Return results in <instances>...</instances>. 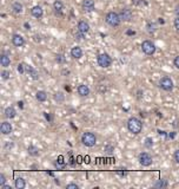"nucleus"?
Wrapping results in <instances>:
<instances>
[{
	"instance_id": "obj_1",
	"label": "nucleus",
	"mask_w": 179,
	"mask_h": 189,
	"mask_svg": "<svg viewBox=\"0 0 179 189\" xmlns=\"http://www.w3.org/2000/svg\"><path fill=\"white\" fill-rule=\"evenodd\" d=\"M127 129L130 132H132L134 135H138L143 130V123L139 118L137 117H131L128 121H127Z\"/></svg>"
},
{
	"instance_id": "obj_2",
	"label": "nucleus",
	"mask_w": 179,
	"mask_h": 189,
	"mask_svg": "<svg viewBox=\"0 0 179 189\" xmlns=\"http://www.w3.org/2000/svg\"><path fill=\"white\" fill-rule=\"evenodd\" d=\"M105 21H106L110 26L117 27L120 25L121 19H120L119 14L116 13V12H113V11H111V12H108V13L105 15Z\"/></svg>"
},
{
	"instance_id": "obj_3",
	"label": "nucleus",
	"mask_w": 179,
	"mask_h": 189,
	"mask_svg": "<svg viewBox=\"0 0 179 189\" xmlns=\"http://www.w3.org/2000/svg\"><path fill=\"white\" fill-rule=\"evenodd\" d=\"M81 142H83V144L85 147L92 148L97 143V136L94 135L93 132H84L83 136H81Z\"/></svg>"
},
{
	"instance_id": "obj_4",
	"label": "nucleus",
	"mask_w": 179,
	"mask_h": 189,
	"mask_svg": "<svg viewBox=\"0 0 179 189\" xmlns=\"http://www.w3.org/2000/svg\"><path fill=\"white\" fill-rule=\"evenodd\" d=\"M97 63L100 68H108L111 66L112 64V58L108 56L107 53H100L98 57H97Z\"/></svg>"
},
{
	"instance_id": "obj_5",
	"label": "nucleus",
	"mask_w": 179,
	"mask_h": 189,
	"mask_svg": "<svg viewBox=\"0 0 179 189\" xmlns=\"http://www.w3.org/2000/svg\"><path fill=\"white\" fill-rule=\"evenodd\" d=\"M141 50L146 56H152L156 52V45L152 41L150 40H144L141 43Z\"/></svg>"
},
{
	"instance_id": "obj_6",
	"label": "nucleus",
	"mask_w": 179,
	"mask_h": 189,
	"mask_svg": "<svg viewBox=\"0 0 179 189\" xmlns=\"http://www.w3.org/2000/svg\"><path fill=\"white\" fill-rule=\"evenodd\" d=\"M173 86H174V84L170 77H163L159 81V88L165 90V91H172Z\"/></svg>"
},
{
	"instance_id": "obj_7",
	"label": "nucleus",
	"mask_w": 179,
	"mask_h": 189,
	"mask_svg": "<svg viewBox=\"0 0 179 189\" xmlns=\"http://www.w3.org/2000/svg\"><path fill=\"white\" fill-rule=\"evenodd\" d=\"M152 156L148 153H141L139 155V163L143 167H150L152 164Z\"/></svg>"
},
{
	"instance_id": "obj_8",
	"label": "nucleus",
	"mask_w": 179,
	"mask_h": 189,
	"mask_svg": "<svg viewBox=\"0 0 179 189\" xmlns=\"http://www.w3.org/2000/svg\"><path fill=\"white\" fill-rule=\"evenodd\" d=\"M119 15H120V19L123 21H131L133 18V13L130 8H123L120 11Z\"/></svg>"
},
{
	"instance_id": "obj_9",
	"label": "nucleus",
	"mask_w": 179,
	"mask_h": 189,
	"mask_svg": "<svg viewBox=\"0 0 179 189\" xmlns=\"http://www.w3.org/2000/svg\"><path fill=\"white\" fill-rule=\"evenodd\" d=\"M12 43H13L14 46L21 47L25 45V39H24V37L20 36V34H14L13 37H12Z\"/></svg>"
},
{
	"instance_id": "obj_10",
	"label": "nucleus",
	"mask_w": 179,
	"mask_h": 189,
	"mask_svg": "<svg viewBox=\"0 0 179 189\" xmlns=\"http://www.w3.org/2000/svg\"><path fill=\"white\" fill-rule=\"evenodd\" d=\"M12 125H11V123H8V122H2L1 123V125H0V131H1V134H4V135H8V134H11L12 132Z\"/></svg>"
},
{
	"instance_id": "obj_11",
	"label": "nucleus",
	"mask_w": 179,
	"mask_h": 189,
	"mask_svg": "<svg viewBox=\"0 0 179 189\" xmlns=\"http://www.w3.org/2000/svg\"><path fill=\"white\" fill-rule=\"evenodd\" d=\"M83 10L86 12H93L94 11V1L93 0H84L83 1Z\"/></svg>"
},
{
	"instance_id": "obj_12",
	"label": "nucleus",
	"mask_w": 179,
	"mask_h": 189,
	"mask_svg": "<svg viewBox=\"0 0 179 189\" xmlns=\"http://www.w3.org/2000/svg\"><path fill=\"white\" fill-rule=\"evenodd\" d=\"M31 14L33 15L34 18H38V19H40L43 15H44V10H43V7L41 6H34L32 7V10H31Z\"/></svg>"
},
{
	"instance_id": "obj_13",
	"label": "nucleus",
	"mask_w": 179,
	"mask_h": 189,
	"mask_svg": "<svg viewBox=\"0 0 179 189\" xmlns=\"http://www.w3.org/2000/svg\"><path fill=\"white\" fill-rule=\"evenodd\" d=\"M77 91H78V94L81 96V97H86L90 94V88L87 86L86 84H80L78 89H77Z\"/></svg>"
},
{
	"instance_id": "obj_14",
	"label": "nucleus",
	"mask_w": 179,
	"mask_h": 189,
	"mask_svg": "<svg viewBox=\"0 0 179 189\" xmlns=\"http://www.w3.org/2000/svg\"><path fill=\"white\" fill-rule=\"evenodd\" d=\"M71 57L74 59H80L83 57V50L79 46H74L71 48Z\"/></svg>"
},
{
	"instance_id": "obj_15",
	"label": "nucleus",
	"mask_w": 179,
	"mask_h": 189,
	"mask_svg": "<svg viewBox=\"0 0 179 189\" xmlns=\"http://www.w3.org/2000/svg\"><path fill=\"white\" fill-rule=\"evenodd\" d=\"M88 31H90V25L87 24L86 21L80 20L79 23H78V32H81V33L86 34Z\"/></svg>"
},
{
	"instance_id": "obj_16",
	"label": "nucleus",
	"mask_w": 179,
	"mask_h": 189,
	"mask_svg": "<svg viewBox=\"0 0 179 189\" xmlns=\"http://www.w3.org/2000/svg\"><path fill=\"white\" fill-rule=\"evenodd\" d=\"M26 72L31 76V78L34 79V81H38V79H39V74H38V71H37L35 69L32 68V66L26 65Z\"/></svg>"
},
{
	"instance_id": "obj_17",
	"label": "nucleus",
	"mask_w": 179,
	"mask_h": 189,
	"mask_svg": "<svg viewBox=\"0 0 179 189\" xmlns=\"http://www.w3.org/2000/svg\"><path fill=\"white\" fill-rule=\"evenodd\" d=\"M0 64H1V66H4V68L10 66V65H11V58H10L7 54H1V57H0Z\"/></svg>"
},
{
	"instance_id": "obj_18",
	"label": "nucleus",
	"mask_w": 179,
	"mask_h": 189,
	"mask_svg": "<svg viewBox=\"0 0 179 189\" xmlns=\"http://www.w3.org/2000/svg\"><path fill=\"white\" fill-rule=\"evenodd\" d=\"M14 186H15L17 189H24L26 187V182H25V180L22 177H17L15 181H14Z\"/></svg>"
},
{
	"instance_id": "obj_19",
	"label": "nucleus",
	"mask_w": 179,
	"mask_h": 189,
	"mask_svg": "<svg viewBox=\"0 0 179 189\" xmlns=\"http://www.w3.org/2000/svg\"><path fill=\"white\" fill-rule=\"evenodd\" d=\"M17 115V111H15V109L13 107H8V108L5 109V116H6L7 118H14Z\"/></svg>"
},
{
	"instance_id": "obj_20",
	"label": "nucleus",
	"mask_w": 179,
	"mask_h": 189,
	"mask_svg": "<svg viewBox=\"0 0 179 189\" xmlns=\"http://www.w3.org/2000/svg\"><path fill=\"white\" fill-rule=\"evenodd\" d=\"M35 98H37L38 102H45L47 99V94L45 91H43V90H39L35 94Z\"/></svg>"
},
{
	"instance_id": "obj_21",
	"label": "nucleus",
	"mask_w": 179,
	"mask_h": 189,
	"mask_svg": "<svg viewBox=\"0 0 179 189\" xmlns=\"http://www.w3.org/2000/svg\"><path fill=\"white\" fill-rule=\"evenodd\" d=\"M27 151H28V154L31 156H33V157H37V156H39V149L37 148V147H34V145H30L28 149H27Z\"/></svg>"
},
{
	"instance_id": "obj_22",
	"label": "nucleus",
	"mask_w": 179,
	"mask_h": 189,
	"mask_svg": "<svg viewBox=\"0 0 179 189\" xmlns=\"http://www.w3.org/2000/svg\"><path fill=\"white\" fill-rule=\"evenodd\" d=\"M22 5L20 4L19 1H15V2H13V5H12V10H13L14 13H21L22 12Z\"/></svg>"
},
{
	"instance_id": "obj_23",
	"label": "nucleus",
	"mask_w": 179,
	"mask_h": 189,
	"mask_svg": "<svg viewBox=\"0 0 179 189\" xmlns=\"http://www.w3.org/2000/svg\"><path fill=\"white\" fill-rule=\"evenodd\" d=\"M53 8L55 12H61L63 8H64V5H63V2L60 0H55L53 2Z\"/></svg>"
},
{
	"instance_id": "obj_24",
	"label": "nucleus",
	"mask_w": 179,
	"mask_h": 189,
	"mask_svg": "<svg viewBox=\"0 0 179 189\" xmlns=\"http://www.w3.org/2000/svg\"><path fill=\"white\" fill-rule=\"evenodd\" d=\"M156 30H157V24H156V23H148V24H147V31H148L150 33H153Z\"/></svg>"
},
{
	"instance_id": "obj_25",
	"label": "nucleus",
	"mask_w": 179,
	"mask_h": 189,
	"mask_svg": "<svg viewBox=\"0 0 179 189\" xmlns=\"http://www.w3.org/2000/svg\"><path fill=\"white\" fill-rule=\"evenodd\" d=\"M54 167L58 169V170H64L65 167H66V164H65V162H59L57 160V162H54Z\"/></svg>"
},
{
	"instance_id": "obj_26",
	"label": "nucleus",
	"mask_w": 179,
	"mask_h": 189,
	"mask_svg": "<svg viewBox=\"0 0 179 189\" xmlns=\"http://www.w3.org/2000/svg\"><path fill=\"white\" fill-rule=\"evenodd\" d=\"M144 145H145L146 148H152V147H153V140H152V138H146Z\"/></svg>"
},
{
	"instance_id": "obj_27",
	"label": "nucleus",
	"mask_w": 179,
	"mask_h": 189,
	"mask_svg": "<svg viewBox=\"0 0 179 189\" xmlns=\"http://www.w3.org/2000/svg\"><path fill=\"white\" fill-rule=\"evenodd\" d=\"M25 71H26V65L25 64H19L18 65V72L19 74H25Z\"/></svg>"
},
{
	"instance_id": "obj_28",
	"label": "nucleus",
	"mask_w": 179,
	"mask_h": 189,
	"mask_svg": "<svg viewBox=\"0 0 179 189\" xmlns=\"http://www.w3.org/2000/svg\"><path fill=\"white\" fill-rule=\"evenodd\" d=\"M154 187H158V188H163V187H167V183L165 181H163V180H160L159 182H157L154 184Z\"/></svg>"
},
{
	"instance_id": "obj_29",
	"label": "nucleus",
	"mask_w": 179,
	"mask_h": 189,
	"mask_svg": "<svg viewBox=\"0 0 179 189\" xmlns=\"http://www.w3.org/2000/svg\"><path fill=\"white\" fill-rule=\"evenodd\" d=\"M54 98H55V101H58V102L64 101V96H63V94H61V92H57V94H55V96H54Z\"/></svg>"
},
{
	"instance_id": "obj_30",
	"label": "nucleus",
	"mask_w": 179,
	"mask_h": 189,
	"mask_svg": "<svg viewBox=\"0 0 179 189\" xmlns=\"http://www.w3.org/2000/svg\"><path fill=\"white\" fill-rule=\"evenodd\" d=\"M1 78H2V79H8V78H10V72L6 71V70L2 71V72H1Z\"/></svg>"
},
{
	"instance_id": "obj_31",
	"label": "nucleus",
	"mask_w": 179,
	"mask_h": 189,
	"mask_svg": "<svg viewBox=\"0 0 179 189\" xmlns=\"http://www.w3.org/2000/svg\"><path fill=\"white\" fill-rule=\"evenodd\" d=\"M6 176L4 175V174H1V175H0V186H2V184H5V183H6Z\"/></svg>"
},
{
	"instance_id": "obj_32",
	"label": "nucleus",
	"mask_w": 179,
	"mask_h": 189,
	"mask_svg": "<svg viewBox=\"0 0 179 189\" xmlns=\"http://www.w3.org/2000/svg\"><path fill=\"white\" fill-rule=\"evenodd\" d=\"M67 189H78V184H75V183H70V184H67L66 186Z\"/></svg>"
},
{
	"instance_id": "obj_33",
	"label": "nucleus",
	"mask_w": 179,
	"mask_h": 189,
	"mask_svg": "<svg viewBox=\"0 0 179 189\" xmlns=\"http://www.w3.org/2000/svg\"><path fill=\"white\" fill-rule=\"evenodd\" d=\"M57 61H58V63H64V61H65L64 56H63V54H58V56H57Z\"/></svg>"
},
{
	"instance_id": "obj_34",
	"label": "nucleus",
	"mask_w": 179,
	"mask_h": 189,
	"mask_svg": "<svg viewBox=\"0 0 179 189\" xmlns=\"http://www.w3.org/2000/svg\"><path fill=\"white\" fill-rule=\"evenodd\" d=\"M173 64H174V66L179 70V56H177L176 58H174V61H173Z\"/></svg>"
},
{
	"instance_id": "obj_35",
	"label": "nucleus",
	"mask_w": 179,
	"mask_h": 189,
	"mask_svg": "<svg viewBox=\"0 0 179 189\" xmlns=\"http://www.w3.org/2000/svg\"><path fill=\"white\" fill-rule=\"evenodd\" d=\"M174 161L179 164V149L176 151V153H174Z\"/></svg>"
},
{
	"instance_id": "obj_36",
	"label": "nucleus",
	"mask_w": 179,
	"mask_h": 189,
	"mask_svg": "<svg viewBox=\"0 0 179 189\" xmlns=\"http://www.w3.org/2000/svg\"><path fill=\"white\" fill-rule=\"evenodd\" d=\"M174 27L179 31V15L174 19Z\"/></svg>"
},
{
	"instance_id": "obj_37",
	"label": "nucleus",
	"mask_w": 179,
	"mask_h": 189,
	"mask_svg": "<svg viewBox=\"0 0 179 189\" xmlns=\"http://www.w3.org/2000/svg\"><path fill=\"white\" fill-rule=\"evenodd\" d=\"M1 188H4V189H12V188H11V186H7L6 183H5V184H2V186H1Z\"/></svg>"
},
{
	"instance_id": "obj_38",
	"label": "nucleus",
	"mask_w": 179,
	"mask_h": 189,
	"mask_svg": "<svg viewBox=\"0 0 179 189\" xmlns=\"http://www.w3.org/2000/svg\"><path fill=\"white\" fill-rule=\"evenodd\" d=\"M106 150H107V153H108V154H111V153H112V150H113V147H106Z\"/></svg>"
},
{
	"instance_id": "obj_39",
	"label": "nucleus",
	"mask_w": 179,
	"mask_h": 189,
	"mask_svg": "<svg viewBox=\"0 0 179 189\" xmlns=\"http://www.w3.org/2000/svg\"><path fill=\"white\" fill-rule=\"evenodd\" d=\"M176 13H177V17L179 15V6L177 7V10H176Z\"/></svg>"
},
{
	"instance_id": "obj_40",
	"label": "nucleus",
	"mask_w": 179,
	"mask_h": 189,
	"mask_svg": "<svg viewBox=\"0 0 179 189\" xmlns=\"http://www.w3.org/2000/svg\"><path fill=\"white\" fill-rule=\"evenodd\" d=\"M18 105H19L20 108H22V102H19V103H18Z\"/></svg>"
}]
</instances>
